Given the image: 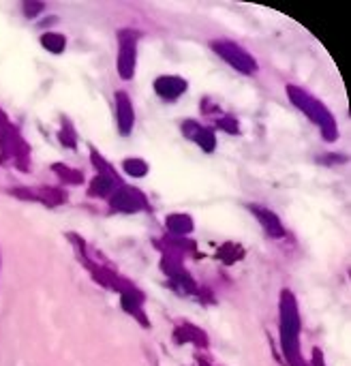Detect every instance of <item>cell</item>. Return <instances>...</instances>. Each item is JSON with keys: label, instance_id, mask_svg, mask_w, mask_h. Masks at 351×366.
<instances>
[{"label": "cell", "instance_id": "cell-1", "mask_svg": "<svg viewBox=\"0 0 351 366\" xmlns=\"http://www.w3.org/2000/svg\"><path fill=\"white\" fill-rule=\"evenodd\" d=\"M287 95H289V99L293 101V105L300 108V110L321 129L323 140H328V142H334V140H336V135H338L336 122H334L332 114H330L317 99H313L310 95H306L304 90H300V88H295V86H289V88H287Z\"/></svg>", "mask_w": 351, "mask_h": 366}, {"label": "cell", "instance_id": "cell-2", "mask_svg": "<svg viewBox=\"0 0 351 366\" xmlns=\"http://www.w3.org/2000/svg\"><path fill=\"white\" fill-rule=\"evenodd\" d=\"M281 340L285 353L293 360L300 340V315H298V304L289 291H285L281 300Z\"/></svg>", "mask_w": 351, "mask_h": 366}, {"label": "cell", "instance_id": "cell-3", "mask_svg": "<svg viewBox=\"0 0 351 366\" xmlns=\"http://www.w3.org/2000/svg\"><path fill=\"white\" fill-rule=\"evenodd\" d=\"M212 48H214V52H216L223 61H227L236 71L246 73V75H253V73L257 71L255 58H253L246 50H242L240 46H236V43H231V41H214Z\"/></svg>", "mask_w": 351, "mask_h": 366}, {"label": "cell", "instance_id": "cell-4", "mask_svg": "<svg viewBox=\"0 0 351 366\" xmlns=\"http://www.w3.org/2000/svg\"><path fill=\"white\" fill-rule=\"evenodd\" d=\"M135 43H137V35L135 33H120V78L131 80L133 71H135Z\"/></svg>", "mask_w": 351, "mask_h": 366}, {"label": "cell", "instance_id": "cell-5", "mask_svg": "<svg viewBox=\"0 0 351 366\" xmlns=\"http://www.w3.org/2000/svg\"><path fill=\"white\" fill-rule=\"evenodd\" d=\"M154 90L157 95H161L163 99H178L184 90H187V82L182 78H174V75H163L154 82Z\"/></svg>", "mask_w": 351, "mask_h": 366}, {"label": "cell", "instance_id": "cell-6", "mask_svg": "<svg viewBox=\"0 0 351 366\" xmlns=\"http://www.w3.org/2000/svg\"><path fill=\"white\" fill-rule=\"evenodd\" d=\"M118 125H120V133L129 135L133 129V108L129 97L118 95Z\"/></svg>", "mask_w": 351, "mask_h": 366}, {"label": "cell", "instance_id": "cell-7", "mask_svg": "<svg viewBox=\"0 0 351 366\" xmlns=\"http://www.w3.org/2000/svg\"><path fill=\"white\" fill-rule=\"evenodd\" d=\"M253 212L259 216V221H261V225H263V229L270 234V236H283V225H281V221H278V216L276 214H272L270 210H261V208H257V206H253Z\"/></svg>", "mask_w": 351, "mask_h": 366}, {"label": "cell", "instance_id": "cell-8", "mask_svg": "<svg viewBox=\"0 0 351 366\" xmlns=\"http://www.w3.org/2000/svg\"><path fill=\"white\" fill-rule=\"evenodd\" d=\"M114 206H116V208H120V210H129V212H133V210H137V208L142 206V197H140L135 191H131V189H122V191L116 195Z\"/></svg>", "mask_w": 351, "mask_h": 366}, {"label": "cell", "instance_id": "cell-9", "mask_svg": "<svg viewBox=\"0 0 351 366\" xmlns=\"http://www.w3.org/2000/svg\"><path fill=\"white\" fill-rule=\"evenodd\" d=\"M41 43H43V48L48 50V52H52V54H61L63 50H65V37L63 35H56V33H48V35H43L41 37Z\"/></svg>", "mask_w": 351, "mask_h": 366}, {"label": "cell", "instance_id": "cell-10", "mask_svg": "<svg viewBox=\"0 0 351 366\" xmlns=\"http://www.w3.org/2000/svg\"><path fill=\"white\" fill-rule=\"evenodd\" d=\"M167 225H169V229H174V231H178V234H187V231L193 229L191 219H189V216H182V214H172V216H167Z\"/></svg>", "mask_w": 351, "mask_h": 366}, {"label": "cell", "instance_id": "cell-11", "mask_svg": "<svg viewBox=\"0 0 351 366\" xmlns=\"http://www.w3.org/2000/svg\"><path fill=\"white\" fill-rule=\"evenodd\" d=\"M125 172L133 178H140V176H146L148 165L140 159H129V161H125Z\"/></svg>", "mask_w": 351, "mask_h": 366}, {"label": "cell", "instance_id": "cell-12", "mask_svg": "<svg viewBox=\"0 0 351 366\" xmlns=\"http://www.w3.org/2000/svg\"><path fill=\"white\" fill-rule=\"evenodd\" d=\"M199 144H201V148L206 150V152H210V150H214V135L210 133V131H201L197 137H195Z\"/></svg>", "mask_w": 351, "mask_h": 366}, {"label": "cell", "instance_id": "cell-13", "mask_svg": "<svg viewBox=\"0 0 351 366\" xmlns=\"http://www.w3.org/2000/svg\"><path fill=\"white\" fill-rule=\"evenodd\" d=\"M110 184H112L110 180H105V178H99V180H95L93 189H95V193H99V195H105V193H108V187H110Z\"/></svg>", "mask_w": 351, "mask_h": 366}]
</instances>
